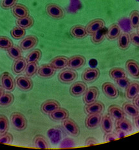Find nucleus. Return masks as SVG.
I'll return each mask as SVG.
<instances>
[{"label":"nucleus","instance_id":"4d7b16f0","mask_svg":"<svg viewBox=\"0 0 139 150\" xmlns=\"http://www.w3.org/2000/svg\"><path fill=\"white\" fill-rule=\"evenodd\" d=\"M138 34H139V27H138Z\"/></svg>","mask_w":139,"mask_h":150},{"label":"nucleus","instance_id":"58836bf2","mask_svg":"<svg viewBox=\"0 0 139 150\" xmlns=\"http://www.w3.org/2000/svg\"><path fill=\"white\" fill-rule=\"evenodd\" d=\"M11 34L13 38L15 40H20V39L25 37L26 34L25 29L23 28L20 27H15L12 29L11 31Z\"/></svg>","mask_w":139,"mask_h":150},{"label":"nucleus","instance_id":"864d4df0","mask_svg":"<svg viewBox=\"0 0 139 150\" xmlns=\"http://www.w3.org/2000/svg\"><path fill=\"white\" fill-rule=\"evenodd\" d=\"M134 122H135V126H136L137 128L139 129V114L137 116L135 117Z\"/></svg>","mask_w":139,"mask_h":150},{"label":"nucleus","instance_id":"603ef678","mask_svg":"<svg viewBox=\"0 0 139 150\" xmlns=\"http://www.w3.org/2000/svg\"><path fill=\"white\" fill-rule=\"evenodd\" d=\"M98 141L94 137H88L86 140L85 142V145L90 146V145H93L98 144Z\"/></svg>","mask_w":139,"mask_h":150},{"label":"nucleus","instance_id":"20e7f679","mask_svg":"<svg viewBox=\"0 0 139 150\" xmlns=\"http://www.w3.org/2000/svg\"><path fill=\"white\" fill-rule=\"evenodd\" d=\"M105 25L106 23L102 19L97 18L89 22L88 25L85 27V28L87 34L92 35L97 31L104 28L105 27Z\"/></svg>","mask_w":139,"mask_h":150},{"label":"nucleus","instance_id":"72a5a7b5","mask_svg":"<svg viewBox=\"0 0 139 150\" xmlns=\"http://www.w3.org/2000/svg\"><path fill=\"white\" fill-rule=\"evenodd\" d=\"M42 57V52L40 49H35L31 51L26 57L27 63H37L41 59Z\"/></svg>","mask_w":139,"mask_h":150},{"label":"nucleus","instance_id":"8fccbe9b","mask_svg":"<svg viewBox=\"0 0 139 150\" xmlns=\"http://www.w3.org/2000/svg\"><path fill=\"white\" fill-rule=\"evenodd\" d=\"M130 39L132 43L139 47V34L138 33H132L130 35Z\"/></svg>","mask_w":139,"mask_h":150},{"label":"nucleus","instance_id":"c9c22d12","mask_svg":"<svg viewBox=\"0 0 139 150\" xmlns=\"http://www.w3.org/2000/svg\"><path fill=\"white\" fill-rule=\"evenodd\" d=\"M48 136L53 144H57L61 139V133L57 129H50L48 132Z\"/></svg>","mask_w":139,"mask_h":150},{"label":"nucleus","instance_id":"a211bd4d","mask_svg":"<svg viewBox=\"0 0 139 150\" xmlns=\"http://www.w3.org/2000/svg\"><path fill=\"white\" fill-rule=\"evenodd\" d=\"M16 82L19 88L25 91L30 90L33 87V82L28 77L23 76L18 77L16 79Z\"/></svg>","mask_w":139,"mask_h":150},{"label":"nucleus","instance_id":"f257e3e1","mask_svg":"<svg viewBox=\"0 0 139 150\" xmlns=\"http://www.w3.org/2000/svg\"><path fill=\"white\" fill-rule=\"evenodd\" d=\"M11 121L14 128L18 131H23L27 127V118L21 113H12L11 115Z\"/></svg>","mask_w":139,"mask_h":150},{"label":"nucleus","instance_id":"b1692460","mask_svg":"<svg viewBox=\"0 0 139 150\" xmlns=\"http://www.w3.org/2000/svg\"><path fill=\"white\" fill-rule=\"evenodd\" d=\"M56 73V69L49 64H43L38 68L37 74L41 77L48 78L53 76Z\"/></svg>","mask_w":139,"mask_h":150},{"label":"nucleus","instance_id":"aec40b11","mask_svg":"<svg viewBox=\"0 0 139 150\" xmlns=\"http://www.w3.org/2000/svg\"><path fill=\"white\" fill-rule=\"evenodd\" d=\"M139 93V83L133 81L126 89V96L128 99H133Z\"/></svg>","mask_w":139,"mask_h":150},{"label":"nucleus","instance_id":"6e6552de","mask_svg":"<svg viewBox=\"0 0 139 150\" xmlns=\"http://www.w3.org/2000/svg\"><path fill=\"white\" fill-rule=\"evenodd\" d=\"M77 78V74L72 69L64 70L58 75V79L61 83H70Z\"/></svg>","mask_w":139,"mask_h":150},{"label":"nucleus","instance_id":"473e14b6","mask_svg":"<svg viewBox=\"0 0 139 150\" xmlns=\"http://www.w3.org/2000/svg\"><path fill=\"white\" fill-rule=\"evenodd\" d=\"M34 142L35 147L40 149H47L50 148V145L48 144L47 140L44 137L41 135H37L34 139Z\"/></svg>","mask_w":139,"mask_h":150},{"label":"nucleus","instance_id":"79ce46f5","mask_svg":"<svg viewBox=\"0 0 139 150\" xmlns=\"http://www.w3.org/2000/svg\"><path fill=\"white\" fill-rule=\"evenodd\" d=\"M13 45V42L9 38L3 35L0 36V48L7 50Z\"/></svg>","mask_w":139,"mask_h":150},{"label":"nucleus","instance_id":"f8f14e48","mask_svg":"<svg viewBox=\"0 0 139 150\" xmlns=\"http://www.w3.org/2000/svg\"><path fill=\"white\" fill-rule=\"evenodd\" d=\"M102 116L101 113L89 114L85 120V126L88 129H93L101 124Z\"/></svg>","mask_w":139,"mask_h":150},{"label":"nucleus","instance_id":"09e8293b","mask_svg":"<svg viewBox=\"0 0 139 150\" xmlns=\"http://www.w3.org/2000/svg\"><path fill=\"white\" fill-rule=\"evenodd\" d=\"M117 136L116 135L115 133H106L105 136H104V141L106 142H109L111 141H114V140L117 139Z\"/></svg>","mask_w":139,"mask_h":150},{"label":"nucleus","instance_id":"2eb2a0df","mask_svg":"<svg viewBox=\"0 0 139 150\" xmlns=\"http://www.w3.org/2000/svg\"><path fill=\"white\" fill-rule=\"evenodd\" d=\"M126 68L130 76L135 79H139V64L133 59L128 60L126 63Z\"/></svg>","mask_w":139,"mask_h":150},{"label":"nucleus","instance_id":"a19ab883","mask_svg":"<svg viewBox=\"0 0 139 150\" xmlns=\"http://www.w3.org/2000/svg\"><path fill=\"white\" fill-rule=\"evenodd\" d=\"M38 67L37 63H27L25 68L26 76L27 77H32L37 72Z\"/></svg>","mask_w":139,"mask_h":150},{"label":"nucleus","instance_id":"37998d69","mask_svg":"<svg viewBox=\"0 0 139 150\" xmlns=\"http://www.w3.org/2000/svg\"><path fill=\"white\" fill-rule=\"evenodd\" d=\"M130 25L133 28H136L139 27V12L133 11L130 16Z\"/></svg>","mask_w":139,"mask_h":150},{"label":"nucleus","instance_id":"39448f33","mask_svg":"<svg viewBox=\"0 0 139 150\" xmlns=\"http://www.w3.org/2000/svg\"><path fill=\"white\" fill-rule=\"evenodd\" d=\"M99 96V91L95 86H91L87 88L84 93L83 100L86 104H90L95 102Z\"/></svg>","mask_w":139,"mask_h":150},{"label":"nucleus","instance_id":"c756f323","mask_svg":"<svg viewBox=\"0 0 139 150\" xmlns=\"http://www.w3.org/2000/svg\"><path fill=\"white\" fill-rule=\"evenodd\" d=\"M34 24V19L30 15L27 16V17L18 19V20L16 21V25H17V26L24 29H28L32 27Z\"/></svg>","mask_w":139,"mask_h":150},{"label":"nucleus","instance_id":"423d86ee","mask_svg":"<svg viewBox=\"0 0 139 150\" xmlns=\"http://www.w3.org/2000/svg\"><path fill=\"white\" fill-rule=\"evenodd\" d=\"M100 70L97 68H88L83 71L82 78L86 83H93L100 77Z\"/></svg>","mask_w":139,"mask_h":150},{"label":"nucleus","instance_id":"e433bc0d","mask_svg":"<svg viewBox=\"0 0 139 150\" xmlns=\"http://www.w3.org/2000/svg\"><path fill=\"white\" fill-rule=\"evenodd\" d=\"M104 28L101 29L92 35V41L95 44H99L104 41L106 36Z\"/></svg>","mask_w":139,"mask_h":150},{"label":"nucleus","instance_id":"bb28decb","mask_svg":"<svg viewBox=\"0 0 139 150\" xmlns=\"http://www.w3.org/2000/svg\"><path fill=\"white\" fill-rule=\"evenodd\" d=\"M116 128L121 129L126 133H130L133 131V126L131 122L126 117L122 119L116 120Z\"/></svg>","mask_w":139,"mask_h":150},{"label":"nucleus","instance_id":"5fc2aeb1","mask_svg":"<svg viewBox=\"0 0 139 150\" xmlns=\"http://www.w3.org/2000/svg\"><path fill=\"white\" fill-rule=\"evenodd\" d=\"M133 99L134 104L138 108H139V96H137L136 97H135Z\"/></svg>","mask_w":139,"mask_h":150},{"label":"nucleus","instance_id":"4c0bfd02","mask_svg":"<svg viewBox=\"0 0 139 150\" xmlns=\"http://www.w3.org/2000/svg\"><path fill=\"white\" fill-rule=\"evenodd\" d=\"M7 52L9 56L15 60L22 57V50L21 49V47L19 48L16 45H13L8 50H7Z\"/></svg>","mask_w":139,"mask_h":150},{"label":"nucleus","instance_id":"6e6d98bb","mask_svg":"<svg viewBox=\"0 0 139 150\" xmlns=\"http://www.w3.org/2000/svg\"><path fill=\"white\" fill-rule=\"evenodd\" d=\"M4 88L2 86H0V97L2 95V94L4 93Z\"/></svg>","mask_w":139,"mask_h":150},{"label":"nucleus","instance_id":"6ab92c4d","mask_svg":"<svg viewBox=\"0 0 139 150\" xmlns=\"http://www.w3.org/2000/svg\"><path fill=\"white\" fill-rule=\"evenodd\" d=\"M68 59L66 56H57L50 61V64L56 70H61L68 66Z\"/></svg>","mask_w":139,"mask_h":150},{"label":"nucleus","instance_id":"393cba45","mask_svg":"<svg viewBox=\"0 0 139 150\" xmlns=\"http://www.w3.org/2000/svg\"><path fill=\"white\" fill-rule=\"evenodd\" d=\"M121 34V28L120 26L117 24H113L109 27L108 30L106 32V36L109 40H115L119 37Z\"/></svg>","mask_w":139,"mask_h":150},{"label":"nucleus","instance_id":"0eeeda50","mask_svg":"<svg viewBox=\"0 0 139 150\" xmlns=\"http://www.w3.org/2000/svg\"><path fill=\"white\" fill-rule=\"evenodd\" d=\"M63 126L66 131L68 132L70 135L77 137L80 133V128L78 125L72 119L67 118L64 119L63 122Z\"/></svg>","mask_w":139,"mask_h":150},{"label":"nucleus","instance_id":"7ed1b4c3","mask_svg":"<svg viewBox=\"0 0 139 150\" xmlns=\"http://www.w3.org/2000/svg\"><path fill=\"white\" fill-rule=\"evenodd\" d=\"M0 83L1 84V86L6 90L12 91L15 88V79L12 75L7 72V71L3 72L1 75V76H0Z\"/></svg>","mask_w":139,"mask_h":150},{"label":"nucleus","instance_id":"dca6fc26","mask_svg":"<svg viewBox=\"0 0 139 150\" xmlns=\"http://www.w3.org/2000/svg\"><path fill=\"white\" fill-rule=\"evenodd\" d=\"M104 110V104L100 101H95V102L90 104H86L85 107V112L88 115L94 113H101Z\"/></svg>","mask_w":139,"mask_h":150},{"label":"nucleus","instance_id":"f704fd0d","mask_svg":"<svg viewBox=\"0 0 139 150\" xmlns=\"http://www.w3.org/2000/svg\"><path fill=\"white\" fill-rule=\"evenodd\" d=\"M123 110L128 115L133 117L137 116L139 114L138 108L133 104L130 103H126L123 105Z\"/></svg>","mask_w":139,"mask_h":150},{"label":"nucleus","instance_id":"4468645a","mask_svg":"<svg viewBox=\"0 0 139 150\" xmlns=\"http://www.w3.org/2000/svg\"><path fill=\"white\" fill-rule=\"evenodd\" d=\"M60 108V104L58 101L54 99H49L41 104V109L44 113L50 114L54 111Z\"/></svg>","mask_w":139,"mask_h":150},{"label":"nucleus","instance_id":"4be33fe9","mask_svg":"<svg viewBox=\"0 0 139 150\" xmlns=\"http://www.w3.org/2000/svg\"><path fill=\"white\" fill-rule=\"evenodd\" d=\"M51 119L54 120H64L69 117V112L66 109L63 108H59L54 111L53 112L49 114Z\"/></svg>","mask_w":139,"mask_h":150},{"label":"nucleus","instance_id":"f3484780","mask_svg":"<svg viewBox=\"0 0 139 150\" xmlns=\"http://www.w3.org/2000/svg\"><path fill=\"white\" fill-rule=\"evenodd\" d=\"M12 13L14 17L20 19L29 16V10L24 5L17 3L12 8Z\"/></svg>","mask_w":139,"mask_h":150},{"label":"nucleus","instance_id":"9b49d317","mask_svg":"<svg viewBox=\"0 0 139 150\" xmlns=\"http://www.w3.org/2000/svg\"><path fill=\"white\" fill-rule=\"evenodd\" d=\"M87 88V85L83 81H77L71 85L70 88V93L72 96L78 97L83 95Z\"/></svg>","mask_w":139,"mask_h":150},{"label":"nucleus","instance_id":"a878e982","mask_svg":"<svg viewBox=\"0 0 139 150\" xmlns=\"http://www.w3.org/2000/svg\"><path fill=\"white\" fill-rule=\"evenodd\" d=\"M101 125L102 130L105 133H109L112 131L114 124H113V120L109 114H105L102 117Z\"/></svg>","mask_w":139,"mask_h":150},{"label":"nucleus","instance_id":"f03ea898","mask_svg":"<svg viewBox=\"0 0 139 150\" xmlns=\"http://www.w3.org/2000/svg\"><path fill=\"white\" fill-rule=\"evenodd\" d=\"M46 11L48 15L55 19H61L65 16L64 9L56 3H50L46 6Z\"/></svg>","mask_w":139,"mask_h":150},{"label":"nucleus","instance_id":"ddd939ff","mask_svg":"<svg viewBox=\"0 0 139 150\" xmlns=\"http://www.w3.org/2000/svg\"><path fill=\"white\" fill-rule=\"evenodd\" d=\"M38 43V39L35 35H28L20 43V47L25 51L29 50L35 47Z\"/></svg>","mask_w":139,"mask_h":150},{"label":"nucleus","instance_id":"5701e85b","mask_svg":"<svg viewBox=\"0 0 139 150\" xmlns=\"http://www.w3.org/2000/svg\"><path fill=\"white\" fill-rule=\"evenodd\" d=\"M70 34L74 38L76 39H83L87 36L86 30L85 27L83 25H75L71 28L70 29Z\"/></svg>","mask_w":139,"mask_h":150},{"label":"nucleus","instance_id":"49530a36","mask_svg":"<svg viewBox=\"0 0 139 150\" xmlns=\"http://www.w3.org/2000/svg\"><path fill=\"white\" fill-rule=\"evenodd\" d=\"M115 81L118 84L119 86H120L121 88H124V89H126L127 87L130 83V81L127 77L120 78V79L115 80Z\"/></svg>","mask_w":139,"mask_h":150},{"label":"nucleus","instance_id":"c85d7f7f","mask_svg":"<svg viewBox=\"0 0 139 150\" xmlns=\"http://www.w3.org/2000/svg\"><path fill=\"white\" fill-rule=\"evenodd\" d=\"M27 65V62L26 58L21 57L16 59L13 65V71L16 74H19L23 72L26 68Z\"/></svg>","mask_w":139,"mask_h":150},{"label":"nucleus","instance_id":"1a4fd4ad","mask_svg":"<svg viewBox=\"0 0 139 150\" xmlns=\"http://www.w3.org/2000/svg\"><path fill=\"white\" fill-rule=\"evenodd\" d=\"M102 92L109 99H116L119 96V90L114 84L106 82L102 86Z\"/></svg>","mask_w":139,"mask_h":150},{"label":"nucleus","instance_id":"ea45409f","mask_svg":"<svg viewBox=\"0 0 139 150\" xmlns=\"http://www.w3.org/2000/svg\"><path fill=\"white\" fill-rule=\"evenodd\" d=\"M9 129V121L4 115H0V135L8 132Z\"/></svg>","mask_w":139,"mask_h":150},{"label":"nucleus","instance_id":"de8ad7c7","mask_svg":"<svg viewBox=\"0 0 139 150\" xmlns=\"http://www.w3.org/2000/svg\"><path fill=\"white\" fill-rule=\"evenodd\" d=\"M75 146V142L73 140L70 138L64 139L63 141L61 142L60 148H72Z\"/></svg>","mask_w":139,"mask_h":150},{"label":"nucleus","instance_id":"9d476101","mask_svg":"<svg viewBox=\"0 0 139 150\" xmlns=\"http://www.w3.org/2000/svg\"><path fill=\"white\" fill-rule=\"evenodd\" d=\"M86 63L85 57L80 55H76L68 59V67L70 69L77 70L85 66Z\"/></svg>","mask_w":139,"mask_h":150},{"label":"nucleus","instance_id":"3c124183","mask_svg":"<svg viewBox=\"0 0 139 150\" xmlns=\"http://www.w3.org/2000/svg\"><path fill=\"white\" fill-rule=\"evenodd\" d=\"M115 134L117 136V138L118 139H121V138H123L124 137H126V135H127V133L123 131V130H122L119 128H116L115 129Z\"/></svg>","mask_w":139,"mask_h":150},{"label":"nucleus","instance_id":"cd10ccee","mask_svg":"<svg viewBox=\"0 0 139 150\" xmlns=\"http://www.w3.org/2000/svg\"><path fill=\"white\" fill-rule=\"evenodd\" d=\"M131 43V39L130 35L124 32L121 33L119 37L118 40V45L119 48L122 50H126L130 47Z\"/></svg>","mask_w":139,"mask_h":150},{"label":"nucleus","instance_id":"2f4dec72","mask_svg":"<svg viewBox=\"0 0 139 150\" xmlns=\"http://www.w3.org/2000/svg\"><path fill=\"white\" fill-rule=\"evenodd\" d=\"M109 75L111 79L114 80H117L118 79H120V78L127 77V74L123 68L119 67L111 68L109 70Z\"/></svg>","mask_w":139,"mask_h":150},{"label":"nucleus","instance_id":"7c9ffc66","mask_svg":"<svg viewBox=\"0 0 139 150\" xmlns=\"http://www.w3.org/2000/svg\"><path fill=\"white\" fill-rule=\"evenodd\" d=\"M14 101V96L11 93L4 92L0 97V106L8 107Z\"/></svg>","mask_w":139,"mask_h":150},{"label":"nucleus","instance_id":"412c9836","mask_svg":"<svg viewBox=\"0 0 139 150\" xmlns=\"http://www.w3.org/2000/svg\"><path fill=\"white\" fill-rule=\"evenodd\" d=\"M108 113L109 115L116 120L122 119L126 117V113L124 110L117 105H111L108 108Z\"/></svg>","mask_w":139,"mask_h":150},{"label":"nucleus","instance_id":"c03bdc74","mask_svg":"<svg viewBox=\"0 0 139 150\" xmlns=\"http://www.w3.org/2000/svg\"><path fill=\"white\" fill-rule=\"evenodd\" d=\"M13 136L8 132L0 135V142L4 144H11L13 142Z\"/></svg>","mask_w":139,"mask_h":150},{"label":"nucleus","instance_id":"a18cd8bd","mask_svg":"<svg viewBox=\"0 0 139 150\" xmlns=\"http://www.w3.org/2000/svg\"><path fill=\"white\" fill-rule=\"evenodd\" d=\"M18 0H2L1 6L3 9L12 8L16 4H17Z\"/></svg>","mask_w":139,"mask_h":150}]
</instances>
